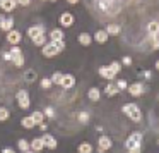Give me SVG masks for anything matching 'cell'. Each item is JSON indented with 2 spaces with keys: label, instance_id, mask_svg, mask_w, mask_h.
<instances>
[{
  "label": "cell",
  "instance_id": "obj_1",
  "mask_svg": "<svg viewBox=\"0 0 159 153\" xmlns=\"http://www.w3.org/2000/svg\"><path fill=\"white\" fill-rule=\"evenodd\" d=\"M142 139H144L142 132H139V131L132 132L127 138V141H125V148L127 150H140L142 148Z\"/></svg>",
  "mask_w": 159,
  "mask_h": 153
},
{
  "label": "cell",
  "instance_id": "obj_2",
  "mask_svg": "<svg viewBox=\"0 0 159 153\" xmlns=\"http://www.w3.org/2000/svg\"><path fill=\"white\" fill-rule=\"evenodd\" d=\"M123 112H125V114H127L134 122H140V121H142V112H140V108H139L135 103H127V105H123Z\"/></svg>",
  "mask_w": 159,
  "mask_h": 153
},
{
  "label": "cell",
  "instance_id": "obj_3",
  "mask_svg": "<svg viewBox=\"0 0 159 153\" xmlns=\"http://www.w3.org/2000/svg\"><path fill=\"white\" fill-rule=\"evenodd\" d=\"M60 52H62V50H60V47H58L57 42L46 43V45L43 47V55L45 57H55V55H58Z\"/></svg>",
  "mask_w": 159,
  "mask_h": 153
},
{
  "label": "cell",
  "instance_id": "obj_4",
  "mask_svg": "<svg viewBox=\"0 0 159 153\" xmlns=\"http://www.w3.org/2000/svg\"><path fill=\"white\" fill-rule=\"evenodd\" d=\"M17 103H19V107L21 108H29V105H31V101H29V95H28V91L26 90H21V91H17Z\"/></svg>",
  "mask_w": 159,
  "mask_h": 153
},
{
  "label": "cell",
  "instance_id": "obj_5",
  "mask_svg": "<svg viewBox=\"0 0 159 153\" xmlns=\"http://www.w3.org/2000/svg\"><path fill=\"white\" fill-rule=\"evenodd\" d=\"M111 146H113V141H111V138H108V136H101V138L98 139V151L99 153H104L106 150H110Z\"/></svg>",
  "mask_w": 159,
  "mask_h": 153
},
{
  "label": "cell",
  "instance_id": "obj_6",
  "mask_svg": "<svg viewBox=\"0 0 159 153\" xmlns=\"http://www.w3.org/2000/svg\"><path fill=\"white\" fill-rule=\"evenodd\" d=\"M128 93L132 96H140L144 93V84L142 83H134V84H128Z\"/></svg>",
  "mask_w": 159,
  "mask_h": 153
},
{
  "label": "cell",
  "instance_id": "obj_7",
  "mask_svg": "<svg viewBox=\"0 0 159 153\" xmlns=\"http://www.w3.org/2000/svg\"><path fill=\"white\" fill-rule=\"evenodd\" d=\"M74 84H75V77H74L72 74H63V79H62V83H60V86H62L63 90H70V88H74Z\"/></svg>",
  "mask_w": 159,
  "mask_h": 153
},
{
  "label": "cell",
  "instance_id": "obj_8",
  "mask_svg": "<svg viewBox=\"0 0 159 153\" xmlns=\"http://www.w3.org/2000/svg\"><path fill=\"white\" fill-rule=\"evenodd\" d=\"M147 31H149V36H151L152 40H157L159 36V22L157 21H151L147 26Z\"/></svg>",
  "mask_w": 159,
  "mask_h": 153
},
{
  "label": "cell",
  "instance_id": "obj_9",
  "mask_svg": "<svg viewBox=\"0 0 159 153\" xmlns=\"http://www.w3.org/2000/svg\"><path fill=\"white\" fill-rule=\"evenodd\" d=\"M12 26H14V19L12 17H5V16H2L0 17V28L4 29V31H12Z\"/></svg>",
  "mask_w": 159,
  "mask_h": 153
},
{
  "label": "cell",
  "instance_id": "obj_10",
  "mask_svg": "<svg viewBox=\"0 0 159 153\" xmlns=\"http://www.w3.org/2000/svg\"><path fill=\"white\" fill-rule=\"evenodd\" d=\"M74 16L70 14V12H63L62 16H60V24L62 26H65V28H69V26H72L74 24Z\"/></svg>",
  "mask_w": 159,
  "mask_h": 153
},
{
  "label": "cell",
  "instance_id": "obj_11",
  "mask_svg": "<svg viewBox=\"0 0 159 153\" xmlns=\"http://www.w3.org/2000/svg\"><path fill=\"white\" fill-rule=\"evenodd\" d=\"M41 35H45V29H43L41 26H33V28L28 29V36L33 38V40H36L38 36H41Z\"/></svg>",
  "mask_w": 159,
  "mask_h": 153
},
{
  "label": "cell",
  "instance_id": "obj_12",
  "mask_svg": "<svg viewBox=\"0 0 159 153\" xmlns=\"http://www.w3.org/2000/svg\"><path fill=\"white\" fill-rule=\"evenodd\" d=\"M7 42H9V43H12V45L16 47L19 42H21V33H19V31H16V29L9 31V33H7Z\"/></svg>",
  "mask_w": 159,
  "mask_h": 153
},
{
  "label": "cell",
  "instance_id": "obj_13",
  "mask_svg": "<svg viewBox=\"0 0 159 153\" xmlns=\"http://www.w3.org/2000/svg\"><path fill=\"white\" fill-rule=\"evenodd\" d=\"M99 76L104 77V79H113L115 74H113V71L110 69V66H101L99 67Z\"/></svg>",
  "mask_w": 159,
  "mask_h": 153
},
{
  "label": "cell",
  "instance_id": "obj_14",
  "mask_svg": "<svg viewBox=\"0 0 159 153\" xmlns=\"http://www.w3.org/2000/svg\"><path fill=\"white\" fill-rule=\"evenodd\" d=\"M43 141H45V146H46V148H50V150H55L57 145H58L57 139L53 138L52 134H45V136H43Z\"/></svg>",
  "mask_w": 159,
  "mask_h": 153
},
{
  "label": "cell",
  "instance_id": "obj_15",
  "mask_svg": "<svg viewBox=\"0 0 159 153\" xmlns=\"http://www.w3.org/2000/svg\"><path fill=\"white\" fill-rule=\"evenodd\" d=\"M87 98H89L91 101H99V98H101V91H99V88H91L89 91H87Z\"/></svg>",
  "mask_w": 159,
  "mask_h": 153
},
{
  "label": "cell",
  "instance_id": "obj_16",
  "mask_svg": "<svg viewBox=\"0 0 159 153\" xmlns=\"http://www.w3.org/2000/svg\"><path fill=\"white\" fill-rule=\"evenodd\" d=\"M43 148H45V141H43V138H34L31 141V150L33 151H41Z\"/></svg>",
  "mask_w": 159,
  "mask_h": 153
},
{
  "label": "cell",
  "instance_id": "obj_17",
  "mask_svg": "<svg viewBox=\"0 0 159 153\" xmlns=\"http://www.w3.org/2000/svg\"><path fill=\"white\" fill-rule=\"evenodd\" d=\"M108 31L106 29H99V31H96V35H94V40H96L98 43H106L108 42Z\"/></svg>",
  "mask_w": 159,
  "mask_h": 153
},
{
  "label": "cell",
  "instance_id": "obj_18",
  "mask_svg": "<svg viewBox=\"0 0 159 153\" xmlns=\"http://www.w3.org/2000/svg\"><path fill=\"white\" fill-rule=\"evenodd\" d=\"M17 5V0H2V9L5 12H12Z\"/></svg>",
  "mask_w": 159,
  "mask_h": 153
},
{
  "label": "cell",
  "instance_id": "obj_19",
  "mask_svg": "<svg viewBox=\"0 0 159 153\" xmlns=\"http://www.w3.org/2000/svg\"><path fill=\"white\" fill-rule=\"evenodd\" d=\"M91 42H93V38H91L89 33H80V35H79V43L82 47H89Z\"/></svg>",
  "mask_w": 159,
  "mask_h": 153
},
{
  "label": "cell",
  "instance_id": "obj_20",
  "mask_svg": "<svg viewBox=\"0 0 159 153\" xmlns=\"http://www.w3.org/2000/svg\"><path fill=\"white\" fill-rule=\"evenodd\" d=\"M96 4H98V7H99L101 11L108 12V11H110V7L113 5V0H96Z\"/></svg>",
  "mask_w": 159,
  "mask_h": 153
},
{
  "label": "cell",
  "instance_id": "obj_21",
  "mask_svg": "<svg viewBox=\"0 0 159 153\" xmlns=\"http://www.w3.org/2000/svg\"><path fill=\"white\" fill-rule=\"evenodd\" d=\"M50 38H52V42H63V31L62 29H52Z\"/></svg>",
  "mask_w": 159,
  "mask_h": 153
},
{
  "label": "cell",
  "instance_id": "obj_22",
  "mask_svg": "<svg viewBox=\"0 0 159 153\" xmlns=\"http://www.w3.org/2000/svg\"><path fill=\"white\" fill-rule=\"evenodd\" d=\"M104 91H106V95L108 96H115V95H118L120 93V88L116 86V84H106V88H104Z\"/></svg>",
  "mask_w": 159,
  "mask_h": 153
},
{
  "label": "cell",
  "instance_id": "obj_23",
  "mask_svg": "<svg viewBox=\"0 0 159 153\" xmlns=\"http://www.w3.org/2000/svg\"><path fill=\"white\" fill-rule=\"evenodd\" d=\"M36 77H38V74H36V71H33V69H29V71L24 72V81L26 83H34Z\"/></svg>",
  "mask_w": 159,
  "mask_h": 153
},
{
  "label": "cell",
  "instance_id": "obj_24",
  "mask_svg": "<svg viewBox=\"0 0 159 153\" xmlns=\"http://www.w3.org/2000/svg\"><path fill=\"white\" fill-rule=\"evenodd\" d=\"M21 124H22V127H26V129H33L36 126V122H34V119L29 115V117H22Z\"/></svg>",
  "mask_w": 159,
  "mask_h": 153
},
{
  "label": "cell",
  "instance_id": "obj_25",
  "mask_svg": "<svg viewBox=\"0 0 159 153\" xmlns=\"http://www.w3.org/2000/svg\"><path fill=\"white\" fill-rule=\"evenodd\" d=\"M77 150H79V153H93V145L91 143H80Z\"/></svg>",
  "mask_w": 159,
  "mask_h": 153
},
{
  "label": "cell",
  "instance_id": "obj_26",
  "mask_svg": "<svg viewBox=\"0 0 159 153\" xmlns=\"http://www.w3.org/2000/svg\"><path fill=\"white\" fill-rule=\"evenodd\" d=\"M31 117L34 119L36 126H39L43 121H45V114H43V112H38V110H36V112H33V114H31Z\"/></svg>",
  "mask_w": 159,
  "mask_h": 153
},
{
  "label": "cell",
  "instance_id": "obj_27",
  "mask_svg": "<svg viewBox=\"0 0 159 153\" xmlns=\"http://www.w3.org/2000/svg\"><path fill=\"white\" fill-rule=\"evenodd\" d=\"M106 31H108V35L116 36V35H120V26H118V24H108Z\"/></svg>",
  "mask_w": 159,
  "mask_h": 153
},
{
  "label": "cell",
  "instance_id": "obj_28",
  "mask_svg": "<svg viewBox=\"0 0 159 153\" xmlns=\"http://www.w3.org/2000/svg\"><path fill=\"white\" fill-rule=\"evenodd\" d=\"M29 148H31V143H28L26 139H19V150L21 151H29Z\"/></svg>",
  "mask_w": 159,
  "mask_h": 153
},
{
  "label": "cell",
  "instance_id": "obj_29",
  "mask_svg": "<svg viewBox=\"0 0 159 153\" xmlns=\"http://www.w3.org/2000/svg\"><path fill=\"white\" fill-rule=\"evenodd\" d=\"M9 117H11V112L5 107H0V121H7Z\"/></svg>",
  "mask_w": 159,
  "mask_h": 153
},
{
  "label": "cell",
  "instance_id": "obj_30",
  "mask_svg": "<svg viewBox=\"0 0 159 153\" xmlns=\"http://www.w3.org/2000/svg\"><path fill=\"white\" fill-rule=\"evenodd\" d=\"M33 42H34L36 47H45V45H46V36L41 35V36H38L36 40H33Z\"/></svg>",
  "mask_w": 159,
  "mask_h": 153
},
{
  "label": "cell",
  "instance_id": "obj_31",
  "mask_svg": "<svg viewBox=\"0 0 159 153\" xmlns=\"http://www.w3.org/2000/svg\"><path fill=\"white\" fill-rule=\"evenodd\" d=\"M62 79H63V74H62V72H55V74L52 76L53 84H60V83H62Z\"/></svg>",
  "mask_w": 159,
  "mask_h": 153
},
{
  "label": "cell",
  "instance_id": "obj_32",
  "mask_svg": "<svg viewBox=\"0 0 159 153\" xmlns=\"http://www.w3.org/2000/svg\"><path fill=\"white\" fill-rule=\"evenodd\" d=\"M110 69L113 71V74H115V76H116V74L120 72V69H121L120 62H111V64H110Z\"/></svg>",
  "mask_w": 159,
  "mask_h": 153
},
{
  "label": "cell",
  "instance_id": "obj_33",
  "mask_svg": "<svg viewBox=\"0 0 159 153\" xmlns=\"http://www.w3.org/2000/svg\"><path fill=\"white\" fill-rule=\"evenodd\" d=\"M11 55H12V60H14L16 57H21V55H22L21 48H19V47H12V50H11Z\"/></svg>",
  "mask_w": 159,
  "mask_h": 153
},
{
  "label": "cell",
  "instance_id": "obj_34",
  "mask_svg": "<svg viewBox=\"0 0 159 153\" xmlns=\"http://www.w3.org/2000/svg\"><path fill=\"white\" fill-rule=\"evenodd\" d=\"M53 81L48 79V77H45V79H41V88H45V90H48V88H52Z\"/></svg>",
  "mask_w": 159,
  "mask_h": 153
},
{
  "label": "cell",
  "instance_id": "obj_35",
  "mask_svg": "<svg viewBox=\"0 0 159 153\" xmlns=\"http://www.w3.org/2000/svg\"><path fill=\"white\" fill-rule=\"evenodd\" d=\"M12 62H14V66H17V67H21L22 66V64H24V57H16V59L14 60H12Z\"/></svg>",
  "mask_w": 159,
  "mask_h": 153
},
{
  "label": "cell",
  "instance_id": "obj_36",
  "mask_svg": "<svg viewBox=\"0 0 159 153\" xmlns=\"http://www.w3.org/2000/svg\"><path fill=\"white\" fill-rule=\"evenodd\" d=\"M116 86L120 88V91H121V90H127V81H125V79H120V81H116Z\"/></svg>",
  "mask_w": 159,
  "mask_h": 153
},
{
  "label": "cell",
  "instance_id": "obj_37",
  "mask_svg": "<svg viewBox=\"0 0 159 153\" xmlns=\"http://www.w3.org/2000/svg\"><path fill=\"white\" fill-rule=\"evenodd\" d=\"M45 115H48V117H53V115H55V112H53V108L52 107H48L45 110Z\"/></svg>",
  "mask_w": 159,
  "mask_h": 153
},
{
  "label": "cell",
  "instance_id": "obj_38",
  "mask_svg": "<svg viewBox=\"0 0 159 153\" xmlns=\"http://www.w3.org/2000/svg\"><path fill=\"white\" fill-rule=\"evenodd\" d=\"M79 119H80V122H87V121H89V115H87V114H80Z\"/></svg>",
  "mask_w": 159,
  "mask_h": 153
},
{
  "label": "cell",
  "instance_id": "obj_39",
  "mask_svg": "<svg viewBox=\"0 0 159 153\" xmlns=\"http://www.w3.org/2000/svg\"><path fill=\"white\" fill-rule=\"evenodd\" d=\"M152 50H159V38L152 40Z\"/></svg>",
  "mask_w": 159,
  "mask_h": 153
},
{
  "label": "cell",
  "instance_id": "obj_40",
  "mask_svg": "<svg viewBox=\"0 0 159 153\" xmlns=\"http://www.w3.org/2000/svg\"><path fill=\"white\" fill-rule=\"evenodd\" d=\"M17 4H19V5H24V7H26V5L31 4V0H17Z\"/></svg>",
  "mask_w": 159,
  "mask_h": 153
},
{
  "label": "cell",
  "instance_id": "obj_41",
  "mask_svg": "<svg viewBox=\"0 0 159 153\" xmlns=\"http://www.w3.org/2000/svg\"><path fill=\"white\" fill-rule=\"evenodd\" d=\"M121 62H123L125 66H130V64H132V59H130V57H123V60H121Z\"/></svg>",
  "mask_w": 159,
  "mask_h": 153
},
{
  "label": "cell",
  "instance_id": "obj_42",
  "mask_svg": "<svg viewBox=\"0 0 159 153\" xmlns=\"http://www.w3.org/2000/svg\"><path fill=\"white\" fill-rule=\"evenodd\" d=\"M2 153H16V151L12 148H4V151H2Z\"/></svg>",
  "mask_w": 159,
  "mask_h": 153
},
{
  "label": "cell",
  "instance_id": "obj_43",
  "mask_svg": "<svg viewBox=\"0 0 159 153\" xmlns=\"http://www.w3.org/2000/svg\"><path fill=\"white\" fill-rule=\"evenodd\" d=\"M46 127H48V126H46L45 122H41V124H39V129H41V131H46Z\"/></svg>",
  "mask_w": 159,
  "mask_h": 153
},
{
  "label": "cell",
  "instance_id": "obj_44",
  "mask_svg": "<svg viewBox=\"0 0 159 153\" xmlns=\"http://www.w3.org/2000/svg\"><path fill=\"white\" fill-rule=\"evenodd\" d=\"M127 153H140V150H127Z\"/></svg>",
  "mask_w": 159,
  "mask_h": 153
},
{
  "label": "cell",
  "instance_id": "obj_45",
  "mask_svg": "<svg viewBox=\"0 0 159 153\" xmlns=\"http://www.w3.org/2000/svg\"><path fill=\"white\" fill-rule=\"evenodd\" d=\"M156 71H157V72H159V59L156 60Z\"/></svg>",
  "mask_w": 159,
  "mask_h": 153
},
{
  "label": "cell",
  "instance_id": "obj_46",
  "mask_svg": "<svg viewBox=\"0 0 159 153\" xmlns=\"http://www.w3.org/2000/svg\"><path fill=\"white\" fill-rule=\"evenodd\" d=\"M67 2H69V4H77L79 0H67Z\"/></svg>",
  "mask_w": 159,
  "mask_h": 153
},
{
  "label": "cell",
  "instance_id": "obj_47",
  "mask_svg": "<svg viewBox=\"0 0 159 153\" xmlns=\"http://www.w3.org/2000/svg\"><path fill=\"white\" fill-rule=\"evenodd\" d=\"M26 153H36V151H33V150H29V151H26Z\"/></svg>",
  "mask_w": 159,
  "mask_h": 153
},
{
  "label": "cell",
  "instance_id": "obj_48",
  "mask_svg": "<svg viewBox=\"0 0 159 153\" xmlns=\"http://www.w3.org/2000/svg\"><path fill=\"white\" fill-rule=\"evenodd\" d=\"M0 7H2V0H0Z\"/></svg>",
  "mask_w": 159,
  "mask_h": 153
},
{
  "label": "cell",
  "instance_id": "obj_49",
  "mask_svg": "<svg viewBox=\"0 0 159 153\" xmlns=\"http://www.w3.org/2000/svg\"><path fill=\"white\" fill-rule=\"evenodd\" d=\"M50 2H57V0H50Z\"/></svg>",
  "mask_w": 159,
  "mask_h": 153
},
{
  "label": "cell",
  "instance_id": "obj_50",
  "mask_svg": "<svg viewBox=\"0 0 159 153\" xmlns=\"http://www.w3.org/2000/svg\"><path fill=\"white\" fill-rule=\"evenodd\" d=\"M157 145H159V139H157Z\"/></svg>",
  "mask_w": 159,
  "mask_h": 153
}]
</instances>
